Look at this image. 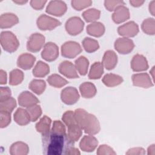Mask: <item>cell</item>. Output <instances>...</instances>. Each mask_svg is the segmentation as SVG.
I'll list each match as a JSON object with an SVG mask.
<instances>
[{
	"instance_id": "9",
	"label": "cell",
	"mask_w": 155,
	"mask_h": 155,
	"mask_svg": "<svg viewBox=\"0 0 155 155\" xmlns=\"http://www.w3.org/2000/svg\"><path fill=\"white\" fill-rule=\"evenodd\" d=\"M116 50L120 54H125L131 52L134 47L133 41L127 38H117L114 44Z\"/></svg>"
},
{
	"instance_id": "41",
	"label": "cell",
	"mask_w": 155,
	"mask_h": 155,
	"mask_svg": "<svg viewBox=\"0 0 155 155\" xmlns=\"http://www.w3.org/2000/svg\"><path fill=\"white\" fill-rule=\"evenodd\" d=\"M71 6L73 8L76 10H81L84 8H85L92 4L91 1H77L73 0L71 2Z\"/></svg>"
},
{
	"instance_id": "18",
	"label": "cell",
	"mask_w": 155,
	"mask_h": 155,
	"mask_svg": "<svg viewBox=\"0 0 155 155\" xmlns=\"http://www.w3.org/2000/svg\"><path fill=\"white\" fill-rule=\"evenodd\" d=\"M130 17L129 10L124 5L117 7L112 15V19L116 24H120L127 21Z\"/></svg>"
},
{
	"instance_id": "22",
	"label": "cell",
	"mask_w": 155,
	"mask_h": 155,
	"mask_svg": "<svg viewBox=\"0 0 155 155\" xmlns=\"http://www.w3.org/2000/svg\"><path fill=\"white\" fill-rule=\"evenodd\" d=\"M67 127V136L68 138L73 142H75L78 141L82 134V130L78 124L77 122L71 123Z\"/></svg>"
},
{
	"instance_id": "10",
	"label": "cell",
	"mask_w": 155,
	"mask_h": 155,
	"mask_svg": "<svg viewBox=\"0 0 155 155\" xmlns=\"http://www.w3.org/2000/svg\"><path fill=\"white\" fill-rule=\"evenodd\" d=\"M59 56V48L52 42L46 43L41 53L42 58L48 62H51L57 59Z\"/></svg>"
},
{
	"instance_id": "52",
	"label": "cell",
	"mask_w": 155,
	"mask_h": 155,
	"mask_svg": "<svg viewBox=\"0 0 155 155\" xmlns=\"http://www.w3.org/2000/svg\"><path fill=\"white\" fill-rule=\"evenodd\" d=\"M13 2L15 3H16L18 4H20V5H22V4H25L27 2V1H13Z\"/></svg>"
},
{
	"instance_id": "7",
	"label": "cell",
	"mask_w": 155,
	"mask_h": 155,
	"mask_svg": "<svg viewBox=\"0 0 155 155\" xmlns=\"http://www.w3.org/2000/svg\"><path fill=\"white\" fill-rule=\"evenodd\" d=\"M45 37L41 33H35L30 35L27 42V48L31 52L39 51L45 43Z\"/></svg>"
},
{
	"instance_id": "28",
	"label": "cell",
	"mask_w": 155,
	"mask_h": 155,
	"mask_svg": "<svg viewBox=\"0 0 155 155\" xmlns=\"http://www.w3.org/2000/svg\"><path fill=\"white\" fill-rule=\"evenodd\" d=\"M50 72V67L46 63L39 61L33 69V74L36 78H43Z\"/></svg>"
},
{
	"instance_id": "49",
	"label": "cell",
	"mask_w": 155,
	"mask_h": 155,
	"mask_svg": "<svg viewBox=\"0 0 155 155\" xmlns=\"http://www.w3.org/2000/svg\"><path fill=\"white\" fill-rule=\"evenodd\" d=\"M144 2H145L144 1H135V0H130V3L131 4V5L135 7L141 6L144 3Z\"/></svg>"
},
{
	"instance_id": "13",
	"label": "cell",
	"mask_w": 155,
	"mask_h": 155,
	"mask_svg": "<svg viewBox=\"0 0 155 155\" xmlns=\"http://www.w3.org/2000/svg\"><path fill=\"white\" fill-rule=\"evenodd\" d=\"M131 79L133 85L136 87L148 88L153 87L154 85L150 76L147 73L134 74L132 75Z\"/></svg>"
},
{
	"instance_id": "40",
	"label": "cell",
	"mask_w": 155,
	"mask_h": 155,
	"mask_svg": "<svg viewBox=\"0 0 155 155\" xmlns=\"http://www.w3.org/2000/svg\"><path fill=\"white\" fill-rule=\"evenodd\" d=\"M0 127L1 128L7 127L11 122V113L0 111Z\"/></svg>"
},
{
	"instance_id": "27",
	"label": "cell",
	"mask_w": 155,
	"mask_h": 155,
	"mask_svg": "<svg viewBox=\"0 0 155 155\" xmlns=\"http://www.w3.org/2000/svg\"><path fill=\"white\" fill-rule=\"evenodd\" d=\"M123 82V78L117 74L108 73L102 78V82L108 87H113L120 85Z\"/></svg>"
},
{
	"instance_id": "15",
	"label": "cell",
	"mask_w": 155,
	"mask_h": 155,
	"mask_svg": "<svg viewBox=\"0 0 155 155\" xmlns=\"http://www.w3.org/2000/svg\"><path fill=\"white\" fill-rule=\"evenodd\" d=\"M19 105L23 107H29L39 102V99L31 92L28 91H22L18 96Z\"/></svg>"
},
{
	"instance_id": "30",
	"label": "cell",
	"mask_w": 155,
	"mask_h": 155,
	"mask_svg": "<svg viewBox=\"0 0 155 155\" xmlns=\"http://www.w3.org/2000/svg\"><path fill=\"white\" fill-rule=\"evenodd\" d=\"M89 65V61L87 58L84 56L79 57L74 62V66L76 70L81 75L84 76L87 74L88 68Z\"/></svg>"
},
{
	"instance_id": "8",
	"label": "cell",
	"mask_w": 155,
	"mask_h": 155,
	"mask_svg": "<svg viewBox=\"0 0 155 155\" xmlns=\"http://www.w3.org/2000/svg\"><path fill=\"white\" fill-rule=\"evenodd\" d=\"M79 97V94L77 89L73 87H66L61 93V100L67 105L74 104L78 102Z\"/></svg>"
},
{
	"instance_id": "25",
	"label": "cell",
	"mask_w": 155,
	"mask_h": 155,
	"mask_svg": "<svg viewBox=\"0 0 155 155\" xmlns=\"http://www.w3.org/2000/svg\"><path fill=\"white\" fill-rule=\"evenodd\" d=\"M87 32L94 37H101L105 32V26L100 22H94L87 25Z\"/></svg>"
},
{
	"instance_id": "46",
	"label": "cell",
	"mask_w": 155,
	"mask_h": 155,
	"mask_svg": "<svg viewBox=\"0 0 155 155\" xmlns=\"http://www.w3.org/2000/svg\"><path fill=\"white\" fill-rule=\"evenodd\" d=\"M46 2L47 1H31L30 5L36 10H41L44 7Z\"/></svg>"
},
{
	"instance_id": "4",
	"label": "cell",
	"mask_w": 155,
	"mask_h": 155,
	"mask_svg": "<svg viewBox=\"0 0 155 155\" xmlns=\"http://www.w3.org/2000/svg\"><path fill=\"white\" fill-rule=\"evenodd\" d=\"M84 27V21L78 16L70 18L65 22V28L67 32L71 36H76L81 33Z\"/></svg>"
},
{
	"instance_id": "24",
	"label": "cell",
	"mask_w": 155,
	"mask_h": 155,
	"mask_svg": "<svg viewBox=\"0 0 155 155\" xmlns=\"http://www.w3.org/2000/svg\"><path fill=\"white\" fill-rule=\"evenodd\" d=\"M79 91L82 96L84 98H91L97 93L95 85L90 82H85L81 84L79 86Z\"/></svg>"
},
{
	"instance_id": "26",
	"label": "cell",
	"mask_w": 155,
	"mask_h": 155,
	"mask_svg": "<svg viewBox=\"0 0 155 155\" xmlns=\"http://www.w3.org/2000/svg\"><path fill=\"white\" fill-rule=\"evenodd\" d=\"M28 152V145L21 141L13 143L10 148V154L12 155H26Z\"/></svg>"
},
{
	"instance_id": "37",
	"label": "cell",
	"mask_w": 155,
	"mask_h": 155,
	"mask_svg": "<svg viewBox=\"0 0 155 155\" xmlns=\"http://www.w3.org/2000/svg\"><path fill=\"white\" fill-rule=\"evenodd\" d=\"M141 28L143 31L150 35H154L155 33V21L154 18H149L143 20Z\"/></svg>"
},
{
	"instance_id": "33",
	"label": "cell",
	"mask_w": 155,
	"mask_h": 155,
	"mask_svg": "<svg viewBox=\"0 0 155 155\" xmlns=\"http://www.w3.org/2000/svg\"><path fill=\"white\" fill-rule=\"evenodd\" d=\"M47 82L51 86L55 88H61L68 83L65 79L58 74H53L48 76Z\"/></svg>"
},
{
	"instance_id": "47",
	"label": "cell",
	"mask_w": 155,
	"mask_h": 155,
	"mask_svg": "<svg viewBox=\"0 0 155 155\" xmlns=\"http://www.w3.org/2000/svg\"><path fill=\"white\" fill-rule=\"evenodd\" d=\"M7 76L6 72L3 70H0V84L1 85L5 84L7 83Z\"/></svg>"
},
{
	"instance_id": "11",
	"label": "cell",
	"mask_w": 155,
	"mask_h": 155,
	"mask_svg": "<svg viewBox=\"0 0 155 155\" xmlns=\"http://www.w3.org/2000/svg\"><path fill=\"white\" fill-rule=\"evenodd\" d=\"M67 7L62 1H51L46 8V12L55 16H61L66 12Z\"/></svg>"
},
{
	"instance_id": "17",
	"label": "cell",
	"mask_w": 155,
	"mask_h": 155,
	"mask_svg": "<svg viewBox=\"0 0 155 155\" xmlns=\"http://www.w3.org/2000/svg\"><path fill=\"white\" fill-rule=\"evenodd\" d=\"M131 67L136 72L143 71L148 68V61L145 56L140 54L134 55L131 61Z\"/></svg>"
},
{
	"instance_id": "35",
	"label": "cell",
	"mask_w": 155,
	"mask_h": 155,
	"mask_svg": "<svg viewBox=\"0 0 155 155\" xmlns=\"http://www.w3.org/2000/svg\"><path fill=\"white\" fill-rule=\"evenodd\" d=\"M24 73L19 69L12 70L9 74V84L11 85H17L20 84L24 79Z\"/></svg>"
},
{
	"instance_id": "32",
	"label": "cell",
	"mask_w": 155,
	"mask_h": 155,
	"mask_svg": "<svg viewBox=\"0 0 155 155\" xmlns=\"http://www.w3.org/2000/svg\"><path fill=\"white\" fill-rule=\"evenodd\" d=\"M28 88L35 94L40 95L46 88V83L42 79H33L29 84Z\"/></svg>"
},
{
	"instance_id": "21",
	"label": "cell",
	"mask_w": 155,
	"mask_h": 155,
	"mask_svg": "<svg viewBox=\"0 0 155 155\" xmlns=\"http://www.w3.org/2000/svg\"><path fill=\"white\" fill-rule=\"evenodd\" d=\"M19 22L18 16L12 13H6L0 16V27L8 28L17 24Z\"/></svg>"
},
{
	"instance_id": "19",
	"label": "cell",
	"mask_w": 155,
	"mask_h": 155,
	"mask_svg": "<svg viewBox=\"0 0 155 155\" xmlns=\"http://www.w3.org/2000/svg\"><path fill=\"white\" fill-rule=\"evenodd\" d=\"M117 62V56L113 50H107L104 53L102 64L107 70L113 69Z\"/></svg>"
},
{
	"instance_id": "6",
	"label": "cell",
	"mask_w": 155,
	"mask_h": 155,
	"mask_svg": "<svg viewBox=\"0 0 155 155\" xmlns=\"http://www.w3.org/2000/svg\"><path fill=\"white\" fill-rule=\"evenodd\" d=\"M38 27L41 30H51L61 24L58 19L42 14L39 16L36 21Z\"/></svg>"
},
{
	"instance_id": "34",
	"label": "cell",
	"mask_w": 155,
	"mask_h": 155,
	"mask_svg": "<svg viewBox=\"0 0 155 155\" xmlns=\"http://www.w3.org/2000/svg\"><path fill=\"white\" fill-rule=\"evenodd\" d=\"M84 50L88 53H93L97 50L99 48L98 42L91 38L86 37L82 42Z\"/></svg>"
},
{
	"instance_id": "48",
	"label": "cell",
	"mask_w": 155,
	"mask_h": 155,
	"mask_svg": "<svg viewBox=\"0 0 155 155\" xmlns=\"http://www.w3.org/2000/svg\"><path fill=\"white\" fill-rule=\"evenodd\" d=\"M81 154V153L79 151V150L78 148L74 147V146L68 148L65 153V154H68V155H73V154L77 155V154Z\"/></svg>"
},
{
	"instance_id": "1",
	"label": "cell",
	"mask_w": 155,
	"mask_h": 155,
	"mask_svg": "<svg viewBox=\"0 0 155 155\" xmlns=\"http://www.w3.org/2000/svg\"><path fill=\"white\" fill-rule=\"evenodd\" d=\"M43 153L47 155L65 154L68 148L74 145L67 134L60 133L50 130L42 135Z\"/></svg>"
},
{
	"instance_id": "45",
	"label": "cell",
	"mask_w": 155,
	"mask_h": 155,
	"mask_svg": "<svg viewBox=\"0 0 155 155\" xmlns=\"http://www.w3.org/2000/svg\"><path fill=\"white\" fill-rule=\"evenodd\" d=\"M125 154L127 155H142L145 154V151L142 147H134L129 149Z\"/></svg>"
},
{
	"instance_id": "53",
	"label": "cell",
	"mask_w": 155,
	"mask_h": 155,
	"mask_svg": "<svg viewBox=\"0 0 155 155\" xmlns=\"http://www.w3.org/2000/svg\"><path fill=\"white\" fill-rule=\"evenodd\" d=\"M154 66H153V67H152L151 70L150 71V74H152L151 76H152V78H153V79H154Z\"/></svg>"
},
{
	"instance_id": "43",
	"label": "cell",
	"mask_w": 155,
	"mask_h": 155,
	"mask_svg": "<svg viewBox=\"0 0 155 155\" xmlns=\"http://www.w3.org/2000/svg\"><path fill=\"white\" fill-rule=\"evenodd\" d=\"M125 5L123 1H105L104 5L108 11H114L117 7Z\"/></svg>"
},
{
	"instance_id": "39",
	"label": "cell",
	"mask_w": 155,
	"mask_h": 155,
	"mask_svg": "<svg viewBox=\"0 0 155 155\" xmlns=\"http://www.w3.org/2000/svg\"><path fill=\"white\" fill-rule=\"evenodd\" d=\"M26 110L30 116L31 122H35L38 119L42 114V109L41 107L37 104L27 107Z\"/></svg>"
},
{
	"instance_id": "20",
	"label": "cell",
	"mask_w": 155,
	"mask_h": 155,
	"mask_svg": "<svg viewBox=\"0 0 155 155\" xmlns=\"http://www.w3.org/2000/svg\"><path fill=\"white\" fill-rule=\"evenodd\" d=\"M35 61V57L31 54L23 53L18 57L17 65L23 70H29L33 66Z\"/></svg>"
},
{
	"instance_id": "38",
	"label": "cell",
	"mask_w": 155,
	"mask_h": 155,
	"mask_svg": "<svg viewBox=\"0 0 155 155\" xmlns=\"http://www.w3.org/2000/svg\"><path fill=\"white\" fill-rule=\"evenodd\" d=\"M16 107V100L12 97H10L7 99L2 102H0V111H5L12 113Z\"/></svg>"
},
{
	"instance_id": "29",
	"label": "cell",
	"mask_w": 155,
	"mask_h": 155,
	"mask_svg": "<svg viewBox=\"0 0 155 155\" xmlns=\"http://www.w3.org/2000/svg\"><path fill=\"white\" fill-rule=\"evenodd\" d=\"M51 120L47 116H44L36 124V129L42 135L48 133L50 130Z\"/></svg>"
},
{
	"instance_id": "12",
	"label": "cell",
	"mask_w": 155,
	"mask_h": 155,
	"mask_svg": "<svg viewBox=\"0 0 155 155\" xmlns=\"http://www.w3.org/2000/svg\"><path fill=\"white\" fill-rule=\"evenodd\" d=\"M117 32L119 35L124 38L134 37L139 33V26L134 21H129L117 28Z\"/></svg>"
},
{
	"instance_id": "2",
	"label": "cell",
	"mask_w": 155,
	"mask_h": 155,
	"mask_svg": "<svg viewBox=\"0 0 155 155\" xmlns=\"http://www.w3.org/2000/svg\"><path fill=\"white\" fill-rule=\"evenodd\" d=\"M78 124L88 134L94 135L101 130L100 124L97 117L82 108H78L74 111Z\"/></svg>"
},
{
	"instance_id": "16",
	"label": "cell",
	"mask_w": 155,
	"mask_h": 155,
	"mask_svg": "<svg viewBox=\"0 0 155 155\" xmlns=\"http://www.w3.org/2000/svg\"><path fill=\"white\" fill-rule=\"evenodd\" d=\"M97 145V139L93 136L89 134L82 137L79 143V147L83 151L92 152L96 148Z\"/></svg>"
},
{
	"instance_id": "42",
	"label": "cell",
	"mask_w": 155,
	"mask_h": 155,
	"mask_svg": "<svg viewBox=\"0 0 155 155\" xmlns=\"http://www.w3.org/2000/svg\"><path fill=\"white\" fill-rule=\"evenodd\" d=\"M98 155H107V154H116V153L113 150V149L107 145H100L96 152Z\"/></svg>"
},
{
	"instance_id": "51",
	"label": "cell",
	"mask_w": 155,
	"mask_h": 155,
	"mask_svg": "<svg viewBox=\"0 0 155 155\" xmlns=\"http://www.w3.org/2000/svg\"><path fill=\"white\" fill-rule=\"evenodd\" d=\"M155 146L154 144L151 145L148 148V154H155Z\"/></svg>"
},
{
	"instance_id": "50",
	"label": "cell",
	"mask_w": 155,
	"mask_h": 155,
	"mask_svg": "<svg viewBox=\"0 0 155 155\" xmlns=\"http://www.w3.org/2000/svg\"><path fill=\"white\" fill-rule=\"evenodd\" d=\"M149 11L153 16H154L155 12V1H152L149 4Z\"/></svg>"
},
{
	"instance_id": "23",
	"label": "cell",
	"mask_w": 155,
	"mask_h": 155,
	"mask_svg": "<svg viewBox=\"0 0 155 155\" xmlns=\"http://www.w3.org/2000/svg\"><path fill=\"white\" fill-rule=\"evenodd\" d=\"M14 120L16 124L24 126L28 124L31 121L30 116L27 110L22 108H19L14 114Z\"/></svg>"
},
{
	"instance_id": "36",
	"label": "cell",
	"mask_w": 155,
	"mask_h": 155,
	"mask_svg": "<svg viewBox=\"0 0 155 155\" xmlns=\"http://www.w3.org/2000/svg\"><path fill=\"white\" fill-rule=\"evenodd\" d=\"M101 15L100 10L96 8H90L82 13V16L84 19L87 22H96Z\"/></svg>"
},
{
	"instance_id": "31",
	"label": "cell",
	"mask_w": 155,
	"mask_h": 155,
	"mask_svg": "<svg viewBox=\"0 0 155 155\" xmlns=\"http://www.w3.org/2000/svg\"><path fill=\"white\" fill-rule=\"evenodd\" d=\"M103 73L104 66L102 62H95L91 66L88 73V78L90 79H97L102 76Z\"/></svg>"
},
{
	"instance_id": "3",
	"label": "cell",
	"mask_w": 155,
	"mask_h": 155,
	"mask_svg": "<svg viewBox=\"0 0 155 155\" xmlns=\"http://www.w3.org/2000/svg\"><path fill=\"white\" fill-rule=\"evenodd\" d=\"M0 42L2 48L9 53L15 52L19 45V42L16 35L10 31L1 32Z\"/></svg>"
},
{
	"instance_id": "14",
	"label": "cell",
	"mask_w": 155,
	"mask_h": 155,
	"mask_svg": "<svg viewBox=\"0 0 155 155\" xmlns=\"http://www.w3.org/2000/svg\"><path fill=\"white\" fill-rule=\"evenodd\" d=\"M58 70L62 74L69 79H76L79 78L74 65L70 61H64L62 62L59 65Z\"/></svg>"
},
{
	"instance_id": "5",
	"label": "cell",
	"mask_w": 155,
	"mask_h": 155,
	"mask_svg": "<svg viewBox=\"0 0 155 155\" xmlns=\"http://www.w3.org/2000/svg\"><path fill=\"white\" fill-rule=\"evenodd\" d=\"M82 51V48L78 42L75 41L65 42L61 47L62 55L67 58H74Z\"/></svg>"
},
{
	"instance_id": "44",
	"label": "cell",
	"mask_w": 155,
	"mask_h": 155,
	"mask_svg": "<svg viewBox=\"0 0 155 155\" xmlns=\"http://www.w3.org/2000/svg\"><path fill=\"white\" fill-rule=\"evenodd\" d=\"M11 90L8 87H1L0 88V102H2L11 97Z\"/></svg>"
}]
</instances>
